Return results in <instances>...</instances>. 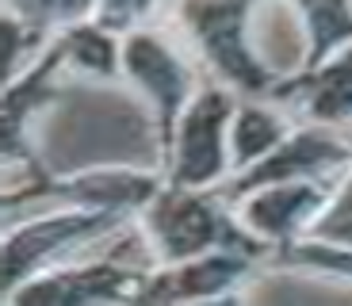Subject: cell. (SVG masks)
Segmentation results:
<instances>
[{"label": "cell", "instance_id": "6da1fadb", "mask_svg": "<svg viewBox=\"0 0 352 306\" xmlns=\"http://www.w3.org/2000/svg\"><path fill=\"white\" fill-rule=\"evenodd\" d=\"M222 115H226V100L207 96L195 104V111L188 115L184 127V161H180V180H207L219 168V131Z\"/></svg>", "mask_w": 352, "mask_h": 306}, {"label": "cell", "instance_id": "7a4b0ae2", "mask_svg": "<svg viewBox=\"0 0 352 306\" xmlns=\"http://www.w3.org/2000/svg\"><path fill=\"white\" fill-rule=\"evenodd\" d=\"M161 234L168 241V253H192V249H203L211 241V215L199 207V203L184 199V203H173L157 219Z\"/></svg>", "mask_w": 352, "mask_h": 306}, {"label": "cell", "instance_id": "3957f363", "mask_svg": "<svg viewBox=\"0 0 352 306\" xmlns=\"http://www.w3.org/2000/svg\"><path fill=\"white\" fill-rule=\"evenodd\" d=\"M131 65L142 80H150V88L157 96H165V107L176 104V96H180V73H176V65L157 50V46L138 39V43L131 46Z\"/></svg>", "mask_w": 352, "mask_h": 306}, {"label": "cell", "instance_id": "277c9868", "mask_svg": "<svg viewBox=\"0 0 352 306\" xmlns=\"http://www.w3.org/2000/svg\"><path fill=\"white\" fill-rule=\"evenodd\" d=\"M302 203H310V192H272V195H264V199H256L253 207H249V219H253L256 226L280 234V230H287L291 222H295Z\"/></svg>", "mask_w": 352, "mask_h": 306}, {"label": "cell", "instance_id": "5b68a950", "mask_svg": "<svg viewBox=\"0 0 352 306\" xmlns=\"http://www.w3.org/2000/svg\"><path fill=\"white\" fill-rule=\"evenodd\" d=\"M276 138H280L276 119H268V115H261V111H245V115H241V122H238V153H241V157L261 153V149L272 146Z\"/></svg>", "mask_w": 352, "mask_h": 306}, {"label": "cell", "instance_id": "8992f818", "mask_svg": "<svg viewBox=\"0 0 352 306\" xmlns=\"http://www.w3.org/2000/svg\"><path fill=\"white\" fill-rule=\"evenodd\" d=\"M318 111L322 115H341V111H352V58L344 61L341 69L326 80L322 96H318Z\"/></svg>", "mask_w": 352, "mask_h": 306}, {"label": "cell", "instance_id": "52a82bcc", "mask_svg": "<svg viewBox=\"0 0 352 306\" xmlns=\"http://www.w3.org/2000/svg\"><path fill=\"white\" fill-rule=\"evenodd\" d=\"M310 16L314 23L322 27V46L333 43L337 35H349V8H344V0H307Z\"/></svg>", "mask_w": 352, "mask_h": 306}, {"label": "cell", "instance_id": "ba28073f", "mask_svg": "<svg viewBox=\"0 0 352 306\" xmlns=\"http://www.w3.org/2000/svg\"><path fill=\"white\" fill-rule=\"evenodd\" d=\"M77 54L85 65H96V69H111V50H107L104 39H96L92 31H85V35L77 39Z\"/></svg>", "mask_w": 352, "mask_h": 306}]
</instances>
